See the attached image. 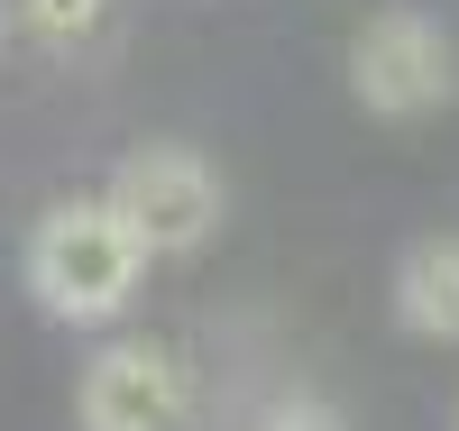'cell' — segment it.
Wrapping results in <instances>:
<instances>
[{
  "label": "cell",
  "instance_id": "3957f363",
  "mask_svg": "<svg viewBox=\"0 0 459 431\" xmlns=\"http://www.w3.org/2000/svg\"><path fill=\"white\" fill-rule=\"evenodd\" d=\"M110 203L138 229L147 257H194L221 229V175L203 166L194 147H138L120 175H110Z\"/></svg>",
  "mask_w": 459,
  "mask_h": 431
},
{
  "label": "cell",
  "instance_id": "ba28073f",
  "mask_svg": "<svg viewBox=\"0 0 459 431\" xmlns=\"http://www.w3.org/2000/svg\"><path fill=\"white\" fill-rule=\"evenodd\" d=\"M450 431H459V413H450Z\"/></svg>",
  "mask_w": 459,
  "mask_h": 431
},
{
  "label": "cell",
  "instance_id": "7a4b0ae2",
  "mask_svg": "<svg viewBox=\"0 0 459 431\" xmlns=\"http://www.w3.org/2000/svg\"><path fill=\"white\" fill-rule=\"evenodd\" d=\"M350 92L377 120H423V110H441L459 92V56L423 10H377L350 37Z\"/></svg>",
  "mask_w": 459,
  "mask_h": 431
},
{
  "label": "cell",
  "instance_id": "277c9868",
  "mask_svg": "<svg viewBox=\"0 0 459 431\" xmlns=\"http://www.w3.org/2000/svg\"><path fill=\"white\" fill-rule=\"evenodd\" d=\"M83 431H194V376L157 340H110L74 385Z\"/></svg>",
  "mask_w": 459,
  "mask_h": 431
},
{
  "label": "cell",
  "instance_id": "5b68a950",
  "mask_svg": "<svg viewBox=\"0 0 459 431\" xmlns=\"http://www.w3.org/2000/svg\"><path fill=\"white\" fill-rule=\"evenodd\" d=\"M395 322L413 340H459V239H413L395 257Z\"/></svg>",
  "mask_w": 459,
  "mask_h": 431
},
{
  "label": "cell",
  "instance_id": "6da1fadb",
  "mask_svg": "<svg viewBox=\"0 0 459 431\" xmlns=\"http://www.w3.org/2000/svg\"><path fill=\"white\" fill-rule=\"evenodd\" d=\"M138 229L120 220V203H56L28 239V294L47 322H110L129 294H138Z\"/></svg>",
  "mask_w": 459,
  "mask_h": 431
},
{
  "label": "cell",
  "instance_id": "8992f818",
  "mask_svg": "<svg viewBox=\"0 0 459 431\" xmlns=\"http://www.w3.org/2000/svg\"><path fill=\"white\" fill-rule=\"evenodd\" d=\"M19 19H28V37H47V47H92L101 37V19H110V0H19Z\"/></svg>",
  "mask_w": 459,
  "mask_h": 431
},
{
  "label": "cell",
  "instance_id": "52a82bcc",
  "mask_svg": "<svg viewBox=\"0 0 459 431\" xmlns=\"http://www.w3.org/2000/svg\"><path fill=\"white\" fill-rule=\"evenodd\" d=\"M257 431H350V422H340V404H322V395H285V404H266Z\"/></svg>",
  "mask_w": 459,
  "mask_h": 431
}]
</instances>
